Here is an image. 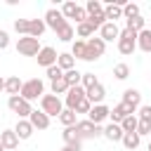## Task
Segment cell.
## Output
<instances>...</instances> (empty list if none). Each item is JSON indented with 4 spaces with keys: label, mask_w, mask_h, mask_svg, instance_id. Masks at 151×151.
<instances>
[{
    "label": "cell",
    "mask_w": 151,
    "mask_h": 151,
    "mask_svg": "<svg viewBox=\"0 0 151 151\" xmlns=\"http://www.w3.org/2000/svg\"><path fill=\"white\" fill-rule=\"evenodd\" d=\"M42 94H45V83H42L40 78H31V80H24V85H21V92H19V97H21V99H26V101L40 99Z\"/></svg>",
    "instance_id": "obj_1"
},
{
    "label": "cell",
    "mask_w": 151,
    "mask_h": 151,
    "mask_svg": "<svg viewBox=\"0 0 151 151\" xmlns=\"http://www.w3.org/2000/svg\"><path fill=\"white\" fill-rule=\"evenodd\" d=\"M40 111L45 113V116H57L59 118V113L64 111V101L57 97V94H42L40 97Z\"/></svg>",
    "instance_id": "obj_2"
},
{
    "label": "cell",
    "mask_w": 151,
    "mask_h": 151,
    "mask_svg": "<svg viewBox=\"0 0 151 151\" xmlns=\"http://www.w3.org/2000/svg\"><path fill=\"white\" fill-rule=\"evenodd\" d=\"M76 132H78V139H94V137H101L104 134V127L101 125H94L92 120H78L76 123Z\"/></svg>",
    "instance_id": "obj_3"
},
{
    "label": "cell",
    "mask_w": 151,
    "mask_h": 151,
    "mask_svg": "<svg viewBox=\"0 0 151 151\" xmlns=\"http://www.w3.org/2000/svg\"><path fill=\"white\" fill-rule=\"evenodd\" d=\"M134 50H137V33L130 31V28H123L120 35H118V52L127 57V54H132Z\"/></svg>",
    "instance_id": "obj_4"
},
{
    "label": "cell",
    "mask_w": 151,
    "mask_h": 151,
    "mask_svg": "<svg viewBox=\"0 0 151 151\" xmlns=\"http://www.w3.org/2000/svg\"><path fill=\"white\" fill-rule=\"evenodd\" d=\"M40 50H42L40 40H35V38H31V35H21V38L17 40V52L24 54V57H38Z\"/></svg>",
    "instance_id": "obj_5"
},
{
    "label": "cell",
    "mask_w": 151,
    "mask_h": 151,
    "mask_svg": "<svg viewBox=\"0 0 151 151\" xmlns=\"http://www.w3.org/2000/svg\"><path fill=\"white\" fill-rule=\"evenodd\" d=\"M42 21H45V26L47 28H52L54 33L61 28V26H66L68 21L64 19V14H61V9H57V7H50L47 12H45V17H42Z\"/></svg>",
    "instance_id": "obj_6"
},
{
    "label": "cell",
    "mask_w": 151,
    "mask_h": 151,
    "mask_svg": "<svg viewBox=\"0 0 151 151\" xmlns=\"http://www.w3.org/2000/svg\"><path fill=\"white\" fill-rule=\"evenodd\" d=\"M85 45H87L85 61H97V59L104 57V52H106V42H104L101 38H90V40H85Z\"/></svg>",
    "instance_id": "obj_7"
},
{
    "label": "cell",
    "mask_w": 151,
    "mask_h": 151,
    "mask_svg": "<svg viewBox=\"0 0 151 151\" xmlns=\"http://www.w3.org/2000/svg\"><path fill=\"white\" fill-rule=\"evenodd\" d=\"M7 106H9V111H12V113H17L19 118H28V116H31V111H33L31 101L21 99L19 94H17V97H9V99H7Z\"/></svg>",
    "instance_id": "obj_8"
},
{
    "label": "cell",
    "mask_w": 151,
    "mask_h": 151,
    "mask_svg": "<svg viewBox=\"0 0 151 151\" xmlns=\"http://www.w3.org/2000/svg\"><path fill=\"white\" fill-rule=\"evenodd\" d=\"M83 99H85V87H83V85L68 87V92L64 94V104H66V109H71V111H76V106H78Z\"/></svg>",
    "instance_id": "obj_9"
},
{
    "label": "cell",
    "mask_w": 151,
    "mask_h": 151,
    "mask_svg": "<svg viewBox=\"0 0 151 151\" xmlns=\"http://www.w3.org/2000/svg\"><path fill=\"white\" fill-rule=\"evenodd\" d=\"M57 57H59V54H57V50H54V47H50V45H45V47L38 52V57H35V59H38V64H40L42 68H50V66H54V64H57Z\"/></svg>",
    "instance_id": "obj_10"
},
{
    "label": "cell",
    "mask_w": 151,
    "mask_h": 151,
    "mask_svg": "<svg viewBox=\"0 0 151 151\" xmlns=\"http://www.w3.org/2000/svg\"><path fill=\"white\" fill-rule=\"evenodd\" d=\"M109 113H111V109H109L106 104H97V106H92V109H90L87 120H92L94 125H101V123L109 118Z\"/></svg>",
    "instance_id": "obj_11"
},
{
    "label": "cell",
    "mask_w": 151,
    "mask_h": 151,
    "mask_svg": "<svg viewBox=\"0 0 151 151\" xmlns=\"http://www.w3.org/2000/svg\"><path fill=\"white\" fill-rule=\"evenodd\" d=\"M118 35H120V28H118V24H113V21H106V24L99 28V38H101L104 42H113V40H118Z\"/></svg>",
    "instance_id": "obj_12"
},
{
    "label": "cell",
    "mask_w": 151,
    "mask_h": 151,
    "mask_svg": "<svg viewBox=\"0 0 151 151\" xmlns=\"http://www.w3.org/2000/svg\"><path fill=\"white\" fill-rule=\"evenodd\" d=\"M123 104H125V106H130V109L137 113V109L142 106V94H139V90L127 87V90L123 92Z\"/></svg>",
    "instance_id": "obj_13"
},
{
    "label": "cell",
    "mask_w": 151,
    "mask_h": 151,
    "mask_svg": "<svg viewBox=\"0 0 151 151\" xmlns=\"http://www.w3.org/2000/svg\"><path fill=\"white\" fill-rule=\"evenodd\" d=\"M127 116H134V111H132L130 106H125L123 101H120V104H116V106L111 109V113H109L111 123H118V125H120V123H123V120H125Z\"/></svg>",
    "instance_id": "obj_14"
},
{
    "label": "cell",
    "mask_w": 151,
    "mask_h": 151,
    "mask_svg": "<svg viewBox=\"0 0 151 151\" xmlns=\"http://www.w3.org/2000/svg\"><path fill=\"white\" fill-rule=\"evenodd\" d=\"M85 97H87V101H90L92 106H97V104H104V97H106V90H104V85H101V83H97L94 87H90V90H85Z\"/></svg>",
    "instance_id": "obj_15"
},
{
    "label": "cell",
    "mask_w": 151,
    "mask_h": 151,
    "mask_svg": "<svg viewBox=\"0 0 151 151\" xmlns=\"http://www.w3.org/2000/svg\"><path fill=\"white\" fill-rule=\"evenodd\" d=\"M28 123L33 125V130H47V127H50V116H45L42 111L33 109L31 116H28Z\"/></svg>",
    "instance_id": "obj_16"
},
{
    "label": "cell",
    "mask_w": 151,
    "mask_h": 151,
    "mask_svg": "<svg viewBox=\"0 0 151 151\" xmlns=\"http://www.w3.org/2000/svg\"><path fill=\"white\" fill-rule=\"evenodd\" d=\"M0 144L5 151H14L19 146V137L14 130H0Z\"/></svg>",
    "instance_id": "obj_17"
},
{
    "label": "cell",
    "mask_w": 151,
    "mask_h": 151,
    "mask_svg": "<svg viewBox=\"0 0 151 151\" xmlns=\"http://www.w3.org/2000/svg\"><path fill=\"white\" fill-rule=\"evenodd\" d=\"M14 132H17L19 142H21V139H28V137L33 134V125L28 123V118H19L17 125H14Z\"/></svg>",
    "instance_id": "obj_18"
},
{
    "label": "cell",
    "mask_w": 151,
    "mask_h": 151,
    "mask_svg": "<svg viewBox=\"0 0 151 151\" xmlns=\"http://www.w3.org/2000/svg\"><path fill=\"white\" fill-rule=\"evenodd\" d=\"M21 85H24V80H21L19 76H9V78H5V92H7L9 97H17V94L21 92Z\"/></svg>",
    "instance_id": "obj_19"
},
{
    "label": "cell",
    "mask_w": 151,
    "mask_h": 151,
    "mask_svg": "<svg viewBox=\"0 0 151 151\" xmlns=\"http://www.w3.org/2000/svg\"><path fill=\"white\" fill-rule=\"evenodd\" d=\"M104 17H106V21H118V19H123V7L120 5H116V2H109V5H104Z\"/></svg>",
    "instance_id": "obj_20"
},
{
    "label": "cell",
    "mask_w": 151,
    "mask_h": 151,
    "mask_svg": "<svg viewBox=\"0 0 151 151\" xmlns=\"http://www.w3.org/2000/svg\"><path fill=\"white\" fill-rule=\"evenodd\" d=\"M123 134H125V132L120 130V125H118V123H109V125L104 127V134H101V137H106L109 142H120V139H123Z\"/></svg>",
    "instance_id": "obj_21"
},
{
    "label": "cell",
    "mask_w": 151,
    "mask_h": 151,
    "mask_svg": "<svg viewBox=\"0 0 151 151\" xmlns=\"http://www.w3.org/2000/svg\"><path fill=\"white\" fill-rule=\"evenodd\" d=\"M137 47L144 52V54H151V31L144 28L137 33Z\"/></svg>",
    "instance_id": "obj_22"
},
{
    "label": "cell",
    "mask_w": 151,
    "mask_h": 151,
    "mask_svg": "<svg viewBox=\"0 0 151 151\" xmlns=\"http://www.w3.org/2000/svg\"><path fill=\"white\" fill-rule=\"evenodd\" d=\"M45 28H47V26H45L42 19H31V21H28V35L35 38V40H40V35L45 33Z\"/></svg>",
    "instance_id": "obj_23"
},
{
    "label": "cell",
    "mask_w": 151,
    "mask_h": 151,
    "mask_svg": "<svg viewBox=\"0 0 151 151\" xmlns=\"http://www.w3.org/2000/svg\"><path fill=\"white\" fill-rule=\"evenodd\" d=\"M57 66L66 73V71H71V68H76V59L71 57V52H61L59 57H57Z\"/></svg>",
    "instance_id": "obj_24"
},
{
    "label": "cell",
    "mask_w": 151,
    "mask_h": 151,
    "mask_svg": "<svg viewBox=\"0 0 151 151\" xmlns=\"http://www.w3.org/2000/svg\"><path fill=\"white\" fill-rule=\"evenodd\" d=\"M120 142H123V146H125L127 151H134V149L139 146V142H142V137H139L137 132H125Z\"/></svg>",
    "instance_id": "obj_25"
},
{
    "label": "cell",
    "mask_w": 151,
    "mask_h": 151,
    "mask_svg": "<svg viewBox=\"0 0 151 151\" xmlns=\"http://www.w3.org/2000/svg\"><path fill=\"white\" fill-rule=\"evenodd\" d=\"M125 28H130V31H134V33H139V31H144L146 28V19L139 14V17H134V19H125Z\"/></svg>",
    "instance_id": "obj_26"
},
{
    "label": "cell",
    "mask_w": 151,
    "mask_h": 151,
    "mask_svg": "<svg viewBox=\"0 0 151 151\" xmlns=\"http://www.w3.org/2000/svg\"><path fill=\"white\" fill-rule=\"evenodd\" d=\"M85 54H87V45H85V40H73L71 57H73V59H83V61H85Z\"/></svg>",
    "instance_id": "obj_27"
},
{
    "label": "cell",
    "mask_w": 151,
    "mask_h": 151,
    "mask_svg": "<svg viewBox=\"0 0 151 151\" xmlns=\"http://www.w3.org/2000/svg\"><path fill=\"white\" fill-rule=\"evenodd\" d=\"M57 38H59L61 42H71V40L76 38V28H73L71 24H66V26H61V28L57 31Z\"/></svg>",
    "instance_id": "obj_28"
},
{
    "label": "cell",
    "mask_w": 151,
    "mask_h": 151,
    "mask_svg": "<svg viewBox=\"0 0 151 151\" xmlns=\"http://www.w3.org/2000/svg\"><path fill=\"white\" fill-rule=\"evenodd\" d=\"M80 78H83V73H80L78 68H71V71H66V73H64V80H66V85H68V87L80 85Z\"/></svg>",
    "instance_id": "obj_29"
},
{
    "label": "cell",
    "mask_w": 151,
    "mask_h": 151,
    "mask_svg": "<svg viewBox=\"0 0 151 151\" xmlns=\"http://www.w3.org/2000/svg\"><path fill=\"white\" fill-rule=\"evenodd\" d=\"M59 123L64 125V127H71V125H76L78 120H76V111H71V109H64L61 113H59Z\"/></svg>",
    "instance_id": "obj_30"
},
{
    "label": "cell",
    "mask_w": 151,
    "mask_h": 151,
    "mask_svg": "<svg viewBox=\"0 0 151 151\" xmlns=\"http://www.w3.org/2000/svg\"><path fill=\"white\" fill-rule=\"evenodd\" d=\"M76 35H78V38H87V40H90V35H94V28H92V24H87V21L78 24V26H76Z\"/></svg>",
    "instance_id": "obj_31"
},
{
    "label": "cell",
    "mask_w": 151,
    "mask_h": 151,
    "mask_svg": "<svg viewBox=\"0 0 151 151\" xmlns=\"http://www.w3.org/2000/svg\"><path fill=\"white\" fill-rule=\"evenodd\" d=\"M137 125H139V118H137V116H127V118L120 123V130H123V132H137Z\"/></svg>",
    "instance_id": "obj_32"
},
{
    "label": "cell",
    "mask_w": 151,
    "mask_h": 151,
    "mask_svg": "<svg viewBox=\"0 0 151 151\" xmlns=\"http://www.w3.org/2000/svg\"><path fill=\"white\" fill-rule=\"evenodd\" d=\"M134 17H139V5H137V2H125V7H123V19H134Z\"/></svg>",
    "instance_id": "obj_33"
},
{
    "label": "cell",
    "mask_w": 151,
    "mask_h": 151,
    "mask_svg": "<svg viewBox=\"0 0 151 151\" xmlns=\"http://www.w3.org/2000/svg\"><path fill=\"white\" fill-rule=\"evenodd\" d=\"M50 90H52V94H66L68 92V85H66V80L64 78H59V80H52V85H50Z\"/></svg>",
    "instance_id": "obj_34"
},
{
    "label": "cell",
    "mask_w": 151,
    "mask_h": 151,
    "mask_svg": "<svg viewBox=\"0 0 151 151\" xmlns=\"http://www.w3.org/2000/svg\"><path fill=\"white\" fill-rule=\"evenodd\" d=\"M61 139H64L66 144H76V142H80V139H78V132H76V125H71V127H64V132H61Z\"/></svg>",
    "instance_id": "obj_35"
},
{
    "label": "cell",
    "mask_w": 151,
    "mask_h": 151,
    "mask_svg": "<svg viewBox=\"0 0 151 151\" xmlns=\"http://www.w3.org/2000/svg\"><path fill=\"white\" fill-rule=\"evenodd\" d=\"M113 76H116V80L130 78V66H127V64H116V66H113Z\"/></svg>",
    "instance_id": "obj_36"
},
{
    "label": "cell",
    "mask_w": 151,
    "mask_h": 151,
    "mask_svg": "<svg viewBox=\"0 0 151 151\" xmlns=\"http://www.w3.org/2000/svg\"><path fill=\"white\" fill-rule=\"evenodd\" d=\"M76 9H78V5H76L73 0H66V2L61 5V14H64V19H73Z\"/></svg>",
    "instance_id": "obj_37"
},
{
    "label": "cell",
    "mask_w": 151,
    "mask_h": 151,
    "mask_svg": "<svg viewBox=\"0 0 151 151\" xmlns=\"http://www.w3.org/2000/svg\"><path fill=\"white\" fill-rule=\"evenodd\" d=\"M134 116H137L139 120H144V123H151V106H149V104H142Z\"/></svg>",
    "instance_id": "obj_38"
},
{
    "label": "cell",
    "mask_w": 151,
    "mask_h": 151,
    "mask_svg": "<svg viewBox=\"0 0 151 151\" xmlns=\"http://www.w3.org/2000/svg\"><path fill=\"white\" fill-rule=\"evenodd\" d=\"M28 21L31 19H14V31L19 35H28Z\"/></svg>",
    "instance_id": "obj_39"
},
{
    "label": "cell",
    "mask_w": 151,
    "mask_h": 151,
    "mask_svg": "<svg viewBox=\"0 0 151 151\" xmlns=\"http://www.w3.org/2000/svg\"><path fill=\"white\" fill-rule=\"evenodd\" d=\"M45 76H47V78H50V83H52V80H59V78H64V71H61V68L54 64V66L45 68Z\"/></svg>",
    "instance_id": "obj_40"
},
{
    "label": "cell",
    "mask_w": 151,
    "mask_h": 151,
    "mask_svg": "<svg viewBox=\"0 0 151 151\" xmlns=\"http://www.w3.org/2000/svg\"><path fill=\"white\" fill-rule=\"evenodd\" d=\"M99 80H97V76L94 73H83V78H80V85L85 87V90H90V87H94Z\"/></svg>",
    "instance_id": "obj_41"
},
{
    "label": "cell",
    "mask_w": 151,
    "mask_h": 151,
    "mask_svg": "<svg viewBox=\"0 0 151 151\" xmlns=\"http://www.w3.org/2000/svg\"><path fill=\"white\" fill-rule=\"evenodd\" d=\"M101 9H104V5L99 0H87L85 2V12L87 14H94V12H101Z\"/></svg>",
    "instance_id": "obj_42"
},
{
    "label": "cell",
    "mask_w": 151,
    "mask_h": 151,
    "mask_svg": "<svg viewBox=\"0 0 151 151\" xmlns=\"http://www.w3.org/2000/svg\"><path fill=\"white\" fill-rule=\"evenodd\" d=\"M73 19H76V26H78V24H83V21H87V12H85V7H80V5H78V9H76V14H73Z\"/></svg>",
    "instance_id": "obj_43"
},
{
    "label": "cell",
    "mask_w": 151,
    "mask_h": 151,
    "mask_svg": "<svg viewBox=\"0 0 151 151\" xmlns=\"http://www.w3.org/2000/svg\"><path fill=\"white\" fill-rule=\"evenodd\" d=\"M90 109H92V104H90V101H87V97H85V99L76 106V116H78V113H90Z\"/></svg>",
    "instance_id": "obj_44"
},
{
    "label": "cell",
    "mask_w": 151,
    "mask_h": 151,
    "mask_svg": "<svg viewBox=\"0 0 151 151\" xmlns=\"http://www.w3.org/2000/svg\"><path fill=\"white\" fill-rule=\"evenodd\" d=\"M137 134H139V137H144V134H151V123H144V120H139V125H137Z\"/></svg>",
    "instance_id": "obj_45"
},
{
    "label": "cell",
    "mask_w": 151,
    "mask_h": 151,
    "mask_svg": "<svg viewBox=\"0 0 151 151\" xmlns=\"http://www.w3.org/2000/svg\"><path fill=\"white\" fill-rule=\"evenodd\" d=\"M9 47V33L0 28V50H7Z\"/></svg>",
    "instance_id": "obj_46"
},
{
    "label": "cell",
    "mask_w": 151,
    "mask_h": 151,
    "mask_svg": "<svg viewBox=\"0 0 151 151\" xmlns=\"http://www.w3.org/2000/svg\"><path fill=\"white\" fill-rule=\"evenodd\" d=\"M61 151H80V142H76V144H64Z\"/></svg>",
    "instance_id": "obj_47"
},
{
    "label": "cell",
    "mask_w": 151,
    "mask_h": 151,
    "mask_svg": "<svg viewBox=\"0 0 151 151\" xmlns=\"http://www.w3.org/2000/svg\"><path fill=\"white\" fill-rule=\"evenodd\" d=\"M2 90H5V78L0 76V92H2Z\"/></svg>",
    "instance_id": "obj_48"
},
{
    "label": "cell",
    "mask_w": 151,
    "mask_h": 151,
    "mask_svg": "<svg viewBox=\"0 0 151 151\" xmlns=\"http://www.w3.org/2000/svg\"><path fill=\"white\" fill-rule=\"evenodd\" d=\"M149 151H151V139H149Z\"/></svg>",
    "instance_id": "obj_49"
},
{
    "label": "cell",
    "mask_w": 151,
    "mask_h": 151,
    "mask_svg": "<svg viewBox=\"0 0 151 151\" xmlns=\"http://www.w3.org/2000/svg\"><path fill=\"white\" fill-rule=\"evenodd\" d=\"M0 151H5V149H2V144H0Z\"/></svg>",
    "instance_id": "obj_50"
},
{
    "label": "cell",
    "mask_w": 151,
    "mask_h": 151,
    "mask_svg": "<svg viewBox=\"0 0 151 151\" xmlns=\"http://www.w3.org/2000/svg\"><path fill=\"white\" fill-rule=\"evenodd\" d=\"M149 31H151V26H149Z\"/></svg>",
    "instance_id": "obj_51"
}]
</instances>
